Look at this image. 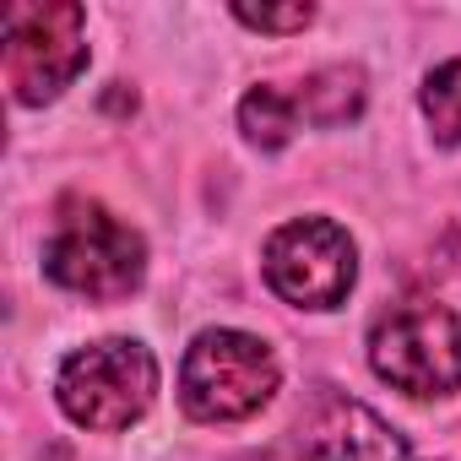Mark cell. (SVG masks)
Listing matches in <instances>:
<instances>
[{
	"label": "cell",
	"instance_id": "6da1fadb",
	"mask_svg": "<svg viewBox=\"0 0 461 461\" xmlns=\"http://www.w3.org/2000/svg\"><path fill=\"white\" fill-rule=\"evenodd\" d=\"M44 272L98 304L131 299L147 277V245L131 222H120L109 206L87 195H66L55 206L50 240H44Z\"/></svg>",
	"mask_w": 461,
	"mask_h": 461
},
{
	"label": "cell",
	"instance_id": "7a4b0ae2",
	"mask_svg": "<svg viewBox=\"0 0 461 461\" xmlns=\"http://www.w3.org/2000/svg\"><path fill=\"white\" fill-rule=\"evenodd\" d=\"M277 358L250 331H201L179 364V407L195 423H240L277 396Z\"/></svg>",
	"mask_w": 461,
	"mask_h": 461
},
{
	"label": "cell",
	"instance_id": "3957f363",
	"mask_svg": "<svg viewBox=\"0 0 461 461\" xmlns=\"http://www.w3.org/2000/svg\"><path fill=\"white\" fill-rule=\"evenodd\" d=\"M158 396V364L131 337H104L93 348H77L55 375V402L82 429H131Z\"/></svg>",
	"mask_w": 461,
	"mask_h": 461
},
{
	"label": "cell",
	"instance_id": "277c9868",
	"mask_svg": "<svg viewBox=\"0 0 461 461\" xmlns=\"http://www.w3.org/2000/svg\"><path fill=\"white\" fill-rule=\"evenodd\" d=\"M369 364L402 396H450L461 385V321L439 299H402L375 321Z\"/></svg>",
	"mask_w": 461,
	"mask_h": 461
},
{
	"label": "cell",
	"instance_id": "5b68a950",
	"mask_svg": "<svg viewBox=\"0 0 461 461\" xmlns=\"http://www.w3.org/2000/svg\"><path fill=\"white\" fill-rule=\"evenodd\" d=\"M6 39V87L17 104H55L87 66V17L71 0H44V6H6L0 23Z\"/></svg>",
	"mask_w": 461,
	"mask_h": 461
},
{
	"label": "cell",
	"instance_id": "8992f818",
	"mask_svg": "<svg viewBox=\"0 0 461 461\" xmlns=\"http://www.w3.org/2000/svg\"><path fill=\"white\" fill-rule=\"evenodd\" d=\"M261 267L277 299L299 310H337L358 277V250L348 240V228H337L331 217H299L267 240Z\"/></svg>",
	"mask_w": 461,
	"mask_h": 461
},
{
	"label": "cell",
	"instance_id": "52a82bcc",
	"mask_svg": "<svg viewBox=\"0 0 461 461\" xmlns=\"http://www.w3.org/2000/svg\"><path fill=\"white\" fill-rule=\"evenodd\" d=\"M299 456L304 461H407V439L364 402L321 385L299 412Z\"/></svg>",
	"mask_w": 461,
	"mask_h": 461
},
{
	"label": "cell",
	"instance_id": "ba28073f",
	"mask_svg": "<svg viewBox=\"0 0 461 461\" xmlns=\"http://www.w3.org/2000/svg\"><path fill=\"white\" fill-rule=\"evenodd\" d=\"M304 125H348L364 109V71L358 66H326L310 82L294 87Z\"/></svg>",
	"mask_w": 461,
	"mask_h": 461
},
{
	"label": "cell",
	"instance_id": "9c48e42d",
	"mask_svg": "<svg viewBox=\"0 0 461 461\" xmlns=\"http://www.w3.org/2000/svg\"><path fill=\"white\" fill-rule=\"evenodd\" d=\"M299 125H304V114H299V98H294L288 87L261 82V87H250L245 104H240V131H245V141H256L261 152L288 147Z\"/></svg>",
	"mask_w": 461,
	"mask_h": 461
},
{
	"label": "cell",
	"instance_id": "30bf717a",
	"mask_svg": "<svg viewBox=\"0 0 461 461\" xmlns=\"http://www.w3.org/2000/svg\"><path fill=\"white\" fill-rule=\"evenodd\" d=\"M423 114L434 125V141L461 147V55L429 71V82H423Z\"/></svg>",
	"mask_w": 461,
	"mask_h": 461
},
{
	"label": "cell",
	"instance_id": "8fae6325",
	"mask_svg": "<svg viewBox=\"0 0 461 461\" xmlns=\"http://www.w3.org/2000/svg\"><path fill=\"white\" fill-rule=\"evenodd\" d=\"M234 17L245 28H261V33H299L315 23V6L299 0V6H234Z\"/></svg>",
	"mask_w": 461,
	"mask_h": 461
}]
</instances>
